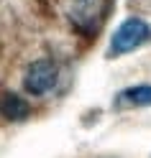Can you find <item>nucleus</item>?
<instances>
[{"label":"nucleus","mask_w":151,"mask_h":158,"mask_svg":"<svg viewBox=\"0 0 151 158\" xmlns=\"http://www.w3.org/2000/svg\"><path fill=\"white\" fill-rule=\"evenodd\" d=\"M149 38H151V26L144 18L131 15L113 31V38H110V46H108V56H126L131 51H136L138 46H144Z\"/></svg>","instance_id":"nucleus-1"},{"label":"nucleus","mask_w":151,"mask_h":158,"mask_svg":"<svg viewBox=\"0 0 151 158\" xmlns=\"http://www.w3.org/2000/svg\"><path fill=\"white\" fill-rule=\"evenodd\" d=\"M110 3L113 0H72V5H69V23L79 33L95 36L103 28L105 18L110 13Z\"/></svg>","instance_id":"nucleus-2"},{"label":"nucleus","mask_w":151,"mask_h":158,"mask_svg":"<svg viewBox=\"0 0 151 158\" xmlns=\"http://www.w3.org/2000/svg\"><path fill=\"white\" fill-rule=\"evenodd\" d=\"M59 82V66L51 59H38L23 74V89L33 97H44L56 87Z\"/></svg>","instance_id":"nucleus-3"},{"label":"nucleus","mask_w":151,"mask_h":158,"mask_svg":"<svg viewBox=\"0 0 151 158\" xmlns=\"http://www.w3.org/2000/svg\"><path fill=\"white\" fill-rule=\"evenodd\" d=\"M115 107L128 110V107H151V84H133L115 94Z\"/></svg>","instance_id":"nucleus-4"},{"label":"nucleus","mask_w":151,"mask_h":158,"mask_svg":"<svg viewBox=\"0 0 151 158\" xmlns=\"http://www.w3.org/2000/svg\"><path fill=\"white\" fill-rule=\"evenodd\" d=\"M0 112H3L5 120L11 123H21L31 115V107L26 105L23 97H18L16 92H3L0 94Z\"/></svg>","instance_id":"nucleus-5"}]
</instances>
